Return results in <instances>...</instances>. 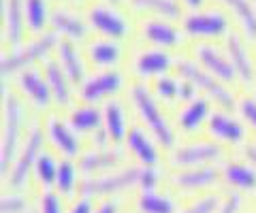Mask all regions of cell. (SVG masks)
<instances>
[{
  "instance_id": "1f68e13d",
  "label": "cell",
  "mask_w": 256,
  "mask_h": 213,
  "mask_svg": "<svg viewBox=\"0 0 256 213\" xmlns=\"http://www.w3.org/2000/svg\"><path fill=\"white\" fill-rule=\"evenodd\" d=\"M235 13L246 38H256V4L252 0H222Z\"/></svg>"
},
{
  "instance_id": "d4e9b609",
  "label": "cell",
  "mask_w": 256,
  "mask_h": 213,
  "mask_svg": "<svg viewBox=\"0 0 256 213\" xmlns=\"http://www.w3.org/2000/svg\"><path fill=\"white\" fill-rule=\"evenodd\" d=\"M126 105L120 96H111L107 100H102V126L109 132L111 141H126L128 135V117H126Z\"/></svg>"
},
{
  "instance_id": "bcb514c9",
  "label": "cell",
  "mask_w": 256,
  "mask_h": 213,
  "mask_svg": "<svg viewBox=\"0 0 256 213\" xmlns=\"http://www.w3.org/2000/svg\"><path fill=\"white\" fill-rule=\"evenodd\" d=\"M254 96H256V73H254Z\"/></svg>"
},
{
  "instance_id": "3957f363",
  "label": "cell",
  "mask_w": 256,
  "mask_h": 213,
  "mask_svg": "<svg viewBox=\"0 0 256 213\" xmlns=\"http://www.w3.org/2000/svg\"><path fill=\"white\" fill-rule=\"evenodd\" d=\"M173 70L178 73L180 77L188 79L190 83H194V88L207 96L210 100H216L220 105V109H226V111H233L237 109V94H233V90L228 88V83H224L222 79H218L214 73H210L205 66H201L194 58L186 56V53H180L175 56V66Z\"/></svg>"
},
{
  "instance_id": "d6986e66",
  "label": "cell",
  "mask_w": 256,
  "mask_h": 213,
  "mask_svg": "<svg viewBox=\"0 0 256 213\" xmlns=\"http://www.w3.org/2000/svg\"><path fill=\"white\" fill-rule=\"evenodd\" d=\"M2 38L11 49L20 47L26 38L28 23L24 13V0H2Z\"/></svg>"
},
{
  "instance_id": "277c9868",
  "label": "cell",
  "mask_w": 256,
  "mask_h": 213,
  "mask_svg": "<svg viewBox=\"0 0 256 213\" xmlns=\"http://www.w3.org/2000/svg\"><path fill=\"white\" fill-rule=\"evenodd\" d=\"M2 175L11 171V162H15V152H18L20 135L26 122V102L20 96V90L9 81H2Z\"/></svg>"
},
{
  "instance_id": "b9f144b4",
  "label": "cell",
  "mask_w": 256,
  "mask_h": 213,
  "mask_svg": "<svg viewBox=\"0 0 256 213\" xmlns=\"http://www.w3.org/2000/svg\"><path fill=\"white\" fill-rule=\"evenodd\" d=\"M70 213H94L90 196H82V199H79V201L73 205V209H70Z\"/></svg>"
},
{
  "instance_id": "7c38bea8",
  "label": "cell",
  "mask_w": 256,
  "mask_h": 213,
  "mask_svg": "<svg viewBox=\"0 0 256 213\" xmlns=\"http://www.w3.org/2000/svg\"><path fill=\"white\" fill-rule=\"evenodd\" d=\"M175 66V56L169 49H160V47H139L130 58V73L134 79H156L160 75L169 73Z\"/></svg>"
},
{
  "instance_id": "8d00e7d4",
  "label": "cell",
  "mask_w": 256,
  "mask_h": 213,
  "mask_svg": "<svg viewBox=\"0 0 256 213\" xmlns=\"http://www.w3.org/2000/svg\"><path fill=\"white\" fill-rule=\"evenodd\" d=\"M220 207V196L216 194H205L203 199H198L190 205V207L182 209L180 213H216Z\"/></svg>"
},
{
  "instance_id": "60d3db41",
  "label": "cell",
  "mask_w": 256,
  "mask_h": 213,
  "mask_svg": "<svg viewBox=\"0 0 256 213\" xmlns=\"http://www.w3.org/2000/svg\"><path fill=\"white\" fill-rule=\"evenodd\" d=\"M239 207H242V194L230 192L226 199H224V203H220V207H218L216 213H237Z\"/></svg>"
},
{
  "instance_id": "74e56055",
  "label": "cell",
  "mask_w": 256,
  "mask_h": 213,
  "mask_svg": "<svg viewBox=\"0 0 256 213\" xmlns=\"http://www.w3.org/2000/svg\"><path fill=\"white\" fill-rule=\"evenodd\" d=\"M237 111L244 115L246 122H250V126L256 130V96H250V94H242L237 102Z\"/></svg>"
},
{
  "instance_id": "5bb4252c",
  "label": "cell",
  "mask_w": 256,
  "mask_h": 213,
  "mask_svg": "<svg viewBox=\"0 0 256 213\" xmlns=\"http://www.w3.org/2000/svg\"><path fill=\"white\" fill-rule=\"evenodd\" d=\"M15 88L20 90V94H24V98L30 100L36 109H50L54 94L52 88L47 83V77L43 73V68L36 66H28L18 73L15 77Z\"/></svg>"
},
{
  "instance_id": "9a60e30c",
  "label": "cell",
  "mask_w": 256,
  "mask_h": 213,
  "mask_svg": "<svg viewBox=\"0 0 256 213\" xmlns=\"http://www.w3.org/2000/svg\"><path fill=\"white\" fill-rule=\"evenodd\" d=\"M84 56L88 64H92L96 70L100 68H120L124 60V45L118 38L109 36H96L86 41L84 45Z\"/></svg>"
},
{
  "instance_id": "83f0119b",
  "label": "cell",
  "mask_w": 256,
  "mask_h": 213,
  "mask_svg": "<svg viewBox=\"0 0 256 213\" xmlns=\"http://www.w3.org/2000/svg\"><path fill=\"white\" fill-rule=\"evenodd\" d=\"M220 175H222V171L205 164V167H192V169H184L180 173H175L171 181L180 190H198V188L214 186L220 179Z\"/></svg>"
},
{
  "instance_id": "c3c4849f",
  "label": "cell",
  "mask_w": 256,
  "mask_h": 213,
  "mask_svg": "<svg viewBox=\"0 0 256 213\" xmlns=\"http://www.w3.org/2000/svg\"><path fill=\"white\" fill-rule=\"evenodd\" d=\"M252 2H254V4H256V0H252Z\"/></svg>"
},
{
  "instance_id": "603a6c76",
  "label": "cell",
  "mask_w": 256,
  "mask_h": 213,
  "mask_svg": "<svg viewBox=\"0 0 256 213\" xmlns=\"http://www.w3.org/2000/svg\"><path fill=\"white\" fill-rule=\"evenodd\" d=\"M56 58L60 60V64L64 68V73L68 75V79L73 81V85H82L84 79L88 77L86 73V56L84 51L79 49L75 45V41H70V38H60L58 45H56Z\"/></svg>"
},
{
  "instance_id": "836d02e7",
  "label": "cell",
  "mask_w": 256,
  "mask_h": 213,
  "mask_svg": "<svg viewBox=\"0 0 256 213\" xmlns=\"http://www.w3.org/2000/svg\"><path fill=\"white\" fill-rule=\"evenodd\" d=\"M137 209L141 213H173L175 205L166 194H160L154 190H143L137 199Z\"/></svg>"
},
{
  "instance_id": "f1b7e54d",
  "label": "cell",
  "mask_w": 256,
  "mask_h": 213,
  "mask_svg": "<svg viewBox=\"0 0 256 213\" xmlns=\"http://www.w3.org/2000/svg\"><path fill=\"white\" fill-rule=\"evenodd\" d=\"M137 13H150L166 19H182L184 11L180 0H126Z\"/></svg>"
},
{
  "instance_id": "2e32d148",
  "label": "cell",
  "mask_w": 256,
  "mask_h": 213,
  "mask_svg": "<svg viewBox=\"0 0 256 213\" xmlns=\"http://www.w3.org/2000/svg\"><path fill=\"white\" fill-rule=\"evenodd\" d=\"M224 51L228 53L230 62H233L239 81L244 85H254L256 64L252 60L250 49H248V38L239 30H230L228 36H224Z\"/></svg>"
},
{
  "instance_id": "8fae6325",
  "label": "cell",
  "mask_w": 256,
  "mask_h": 213,
  "mask_svg": "<svg viewBox=\"0 0 256 213\" xmlns=\"http://www.w3.org/2000/svg\"><path fill=\"white\" fill-rule=\"evenodd\" d=\"M222 145L212 139H196L186 141L171 149V164L178 169H192V167H205L207 162L220 160Z\"/></svg>"
},
{
  "instance_id": "f546056e",
  "label": "cell",
  "mask_w": 256,
  "mask_h": 213,
  "mask_svg": "<svg viewBox=\"0 0 256 213\" xmlns=\"http://www.w3.org/2000/svg\"><path fill=\"white\" fill-rule=\"evenodd\" d=\"M222 177L226 184L242 188V190H254L256 188V169L254 164H246L242 160H228L222 167Z\"/></svg>"
},
{
  "instance_id": "ffe728a7",
  "label": "cell",
  "mask_w": 256,
  "mask_h": 213,
  "mask_svg": "<svg viewBox=\"0 0 256 213\" xmlns=\"http://www.w3.org/2000/svg\"><path fill=\"white\" fill-rule=\"evenodd\" d=\"M52 30H56L60 36L70 38V41H86L90 34V23H88L86 15H79L70 11L68 6H54L52 9Z\"/></svg>"
},
{
  "instance_id": "f6af8a7d",
  "label": "cell",
  "mask_w": 256,
  "mask_h": 213,
  "mask_svg": "<svg viewBox=\"0 0 256 213\" xmlns=\"http://www.w3.org/2000/svg\"><path fill=\"white\" fill-rule=\"evenodd\" d=\"M184 4H186V9L188 11H196V9H203L207 0H182Z\"/></svg>"
},
{
  "instance_id": "30bf717a",
  "label": "cell",
  "mask_w": 256,
  "mask_h": 213,
  "mask_svg": "<svg viewBox=\"0 0 256 213\" xmlns=\"http://www.w3.org/2000/svg\"><path fill=\"white\" fill-rule=\"evenodd\" d=\"M43 145H45V130H43V126L34 120L30 124L26 139H24L20 156L15 158V162H13V169H11V175H9V181H11L13 188H24L26 186L30 169L36 164V158L41 156Z\"/></svg>"
},
{
  "instance_id": "8992f818",
  "label": "cell",
  "mask_w": 256,
  "mask_h": 213,
  "mask_svg": "<svg viewBox=\"0 0 256 213\" xmlns=\"http://www.w3.org/2000/svg\"><path fill=\"white\" fill-rule=\"evenodd\" d=\"M180 26L186 36L192 38H212V36H228L233 30L228 15L218 6H203L196 11H186L180 19Z\"/></svg>"
},
{
  "instance_id": "ba28073f",
  "label": "cell",
  "mask_w": 256,
  "mask_h": 213,
  "mask_svg": "<svg viewBox=\"0 0 256 213\" xmlns=\"http://www.w3.org/2000/svg\"><path fill=\"white\" fill-rule=\"evenodd\" d=\"M124 88H128V81L122 68H100L84 79V83L77 90V96L84 102H98L118 96Z\"/></svg>"
},
{
  "instance_id": "d6a6232c",
  "label": "cell",
  "mask_w": 256,
  "mask_h": 213,
  "mask_svg": "<svg viewBox=\"0 0 256 213\" xmlns=\"http://www.w3.org/2000/svg\"><path fill=\"white\" fill-rule=\"evenodd\" d=\"M152 92L162 105H175L180 102V75L164 73L152 81Z\"/></svg>"
},
{
  "instance_id": "ab89813d",
  "label": "cell",
  "mask_w": 256,
  "mask_h": 213,
  "mask_svg": "<svg viewBox=\"0 0 256 213\" xmlns=\"http://www.w3.org/2000/svg\"><path fill=\"white\" fill-rule=\"evenodd\" d=\"M26 199L20 194H4L2 196V213H22L26 209Z\"/></svg>"
},
{
  "instance_id": "44dd1931",
  "label": "cell",
  "mask_w": 256,
  "mask_h": 213,
  "mask_svg": "<svg viewBox=\"0 0 256 213\" xmlns=\"http://www.w3.org/2000/svg\"><path fill=\"white\" fill-rule=\"evenodd\" d=\"M41 68L47 77V83H50V88H52L56 105L58 107H73V81H70L68 75L64 73L60 60L50 53L47 58H43Z\"/></svg>"
},
{
  "instance_id": "e575fe53",
  "label": "cell",
  "mask_w": 256,
  "mask_h": 213,
  "mask_svg": "<svg viewBox=\"0 0 256 213\" xmlns=\"http://www.w3.org/2000/svg\"><path fill=\"white\" fill-rule=\"evenodd\" d=\"M56 188H58V192L60 194H66L70 196L75 192V188H77V167H75V162L73 160H62L60 162V167H58V175H56Z\"/></svg>"
},
{
  "instance_id": "484cf974",
  "label": "cell",
  "mask_w": 256,
  "mask_h": 213,
  "mask_svg": "<svg viewBox=\"0 0 256 213\" xmlns=\"http://www.w3.org/2000/svg\"><path fill=\"white\" fill-rule=\"evenodd\" d=\"M66 120L73 126L75 132H94L102 128V107H98V102L82 100L77 105L68 107Z\"/></svg>"
},
{
  "instance_id": "ac0fdd59",
  "label": "cell",
  "mask_w": 256,
  "mask_h": 213,
  "mask_svg": "<svg viewBox=\"0 0 256 213\" xmlns=\"http://www.w3.org/2000/svg\"><path fill=\"white\" fill-rule=\"evenodd\" d=\"M207 130H210V135L214 139L224 141V143H230V145L242 143L248 135L246 124L233 113H228L226 109H214L210 120H207Z\"/></svg>"
},
{
  "instance_id": "4316f807",
  "label": "cell",
  "mask_w": 256,
  "mask_h": 213,
  "mask_svg": "<svg viewBox=\"0 0 256 213\" xmlns=\"http://www.w3.org/2000/svg\"><path fill=\"white\" fill-rule=\"evenodd\" d=\"M124 160V149L120 145H109V147H98L92 149L82 156L79 160V169L84 173H98V171H109L118 167Z\"/></svg>"
},
{
  "instance_id": "9c48e42d",
  "label": "cell",
  "mask_w": 256,
  "mask_h": 213,
  "mask_svg": "<svg viewBox=\"0 0 256 213\" xmlns=\"http://www.w3.org/2000/svg\"><path fill=\"white\" fill-rule=\"evenodd\" d=\"M139 36L150 45L169 51L182 49L184 41H186L182 26H178L173 19L158 17V15H148V17L139 19Z\"/></svg>"
},
{
  "instance_id": "7dc6e473",
  "label": "cell",
  "mask_w": 256,
  "mask_h": 213,
  "mask_svg": "<svg viewBox=\"0 0 256 213\" xmlns=\"http://www.w3.org/2000/svg\"><path fill=\"white\" fill-rule=\"evenodd\" d=\"M109 2H122V0H109Z\"/></svg>"
},
{
  "instance_id": "f35d334b",
  "label": "cell",
  "mask_w": 256,
  "mask_h": 213,
  "mask_svg": "<svg viewBox=\"0 0 256 213\" xmlns=\"http://www.w3.org/2000/svg\"><path fill=\"white\" fill-rule=\"evenodd\" d=\"M41 213H64L58 192H54V190L43 192V196H41Z\"/></svg>"
},
{
  "instance_id": "ee69618b",
  "label": "cell",
  "mask_w": 256,
  "mask_h": 213,
  "mask_svg": "<svg viewBox=\"0 0 256 213\" xmlns=\"http://www.w3.org/2000/svg\"><path fill=\"white\" fill-rule=\"evenodd\" d=\"M94 213H118V203L116 201H105L100 207H96Z\"/></svg>"
},
{
  "instance_id": "e0dca14e",
  "label": "cell",
  "mask_w": 256,
  "mask_h": 213,
  "mask_svg": "<svg viewBox=\"0 0 256 213\" xmlns=\"http://www.w3.org/2000/svg\"><path fill=\"white\" fill-rule=\"evenodd\" d=\"M45 135L50 137V141L56 145L58 152H62L64 156H77L79 154V137L73 130V126L68 124L66 117H62L58 111L50 109L45 115Z\"/></svg>"
},
{
  "instance_id": "6da1fadb",
  "label": "cell",
  "mask_w": 256,
  "mask_h": 213,
  "mask_svg": "<svg viewBox=\"0 0 256 213\" xmlns=\"http://www.w3.org/2000/svg\"><path fill=\"white\" fill-rule=\"evenodd\" d=\"M126 92H128V98H130L134 111L141 117L143 126L156 137V141L162 147L173 149V145H175L173 126L166 120L160 100L154 96V92H152V85L141 81V79H134V81L128 83Z\"/></svg>"
},
{
  "instance_id": "7402d4cb",
  "label": "cell",
  "mask_w": 256,
  "mask_h": 213,
  "mask_svg": "<svg viewBox=\"0 0 256 213\" xmlns=\"http://www.w3.org/2000/svg\"><path fill=\"white\" fill-rule=\"evenodd\" d=\"M212 100L198 94L196 98H192L190 102H184L178 109V115H175V122H178V128L184 135H194V132L201 128V124L205 120H210L212 115Z\"/></svg>"
},
{
  "instance_id": "4fadbf2b",
  "label": "cell",
  "mask_w": 256,
  "mask_h": 213,
  "mask_svg": "<svg viewBox=\"0 0 256 213\" xmlns=\"http://www.w3.org/2000/svg\"><path fill=\"white\" fill-rule=\"evenodd\" d=\"M192 58H194L201 66H205L210 73H214L218 79H222L224 83H235L239 79L233 62L228 58V53L224 49H218V47L212 45L210 41L192 43Z\"/></svg>"
},
{
  "instance_id": "d590c367",
  "label": "cell",
  "mask_w": 256,
  "mask_h": 213,
  "mask_svg": "<svg viewBox=\"0 0 256 213\" xmlns=\"http://www.w3.org/2000/svg\"><path fill=\"white\" fill-rule=\"evenodd\" d=\"M58 167L60 164L56 162V158L47 152H41V156L36 158V164H34V171H36V177L43 186H54L56 184V175H58Z\"/></svg>"
},
{
  "instance_id": "5b68a950",
  "label": "cell",
  "mask_w": 256,
  "mask_h": 213,
  "mask_svg": "<svg viewBox=\"0 0 256 213\" xmlns=\"http://www.w3.org/2000/svg\"><path fill=\"white\" fill-rule=\"evenodd\" d=\"M60 38L62 36L56 32V30H47L43 34H36V36L28 38V41H24L20 47H15L11 51L2 49V62H0L2 77H4L2 81H9V77L13 73H20V70L28 68V66H34L36 60L47 58L56 49Z\"/></svg>"
},
{
  "instance_id": "cb8c5ba5",
  "label": "cell",
  "mask_w": 256,
  "mask_h": 213,
  "mask_svg": "<svg viewBox=\"0 0 256 213\" xmlns=\"http://www.w3.org/2000/svg\"><path fill=\"white\" fill-rule=\"evenodd\" d=\"M154 139L156 137L150 135L146 126H137V124L130 126V130L126 135V149L137 156V160L143 167H158L160 162V154Z\"/></svg>"
},
{
  "instance_id": "7bdbcfd3",
  "label": "cell",
  "mask_w": 256,
  "mask_h": 213,
  "mask_svg": "<svg viewBox=\"0 0 256 213\" xmlns=\"http://www.w3.org/2000/svg\"><path fill=\"white\" fill-rule=\"evenodd\" d=\"M244 156L248 158V162H252L256 167V143L254 141H246L244 143Z\"/></svg>"
},
{
  "instance_id": "7a4b0ae2",
  "label": "cell",
  "mask_w": 256,
  "mask_h": 213,
  "mask_svg": "<svg viewBox=\"0 0 256 213\" xmlns=\"http://www.w3.org/2000/svg\"><path fill=\"white\" fill-rule=\"evenodd\" d=\"M158 167H128L116 173H107V175L84 179L79 186V192H82V196L92 199V196H105L126 190L130 186H139L141 190H154L158 186Z\"/></svg>"
},
{
  "instance_id": "4dcf8cb0",
  "label": "cell",
  "mask_w": 256,
  "mask_h": 213,
  "mask_svg": "<svg viewBox=\"0 0 256 213\" xmlns=\"http://www.w3.org/2000/svg\"><path fill=\"white\" fill-rule=\"evenodd\" d=\"M24 13H26V23L30 34H43L47 32L45 26L50 23L52 9L47 0H24Z\"/></svg>"
},
{
  "instance_id": "52a82bcc",
  "label": "cell",
  "mask_w": 256,
  "mask_h": 213,
  "mask_svg": "<svg viewBox=\"0 0 256 213\" xmlns=\"http://www.w3.org/2000/svg\"><path fill=\"white\" fill-rule=\"evenodd\" d=\"M86 19L90 23V28L100 32V36L118 38L122 41L132 32L130 19L126 17V13L120 11V6L109 0H96L86 9Z\"/></svg>"
}]
</instances>
